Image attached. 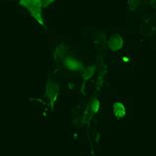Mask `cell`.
I'll list each match as a JSON object with an SVG mask.
<instances>
[{"instance_id": "cell-1", "label": "cell", "mask_w": 156, "mask_h": 156, "mask_svg": "<svg viewBox=\"0 0 156 156\" xmlns=\"http://www.w3.org/2000/svg\"><path fill=\"white\" fill-rule=\"evenodd\" d=\"M20 4L30 10L32 16L40 24H43L42 20V3L40 0H20Z\"/></svg>"}, {"instance_id": "cell-2", "label": "cell", "mask_w": 156, "mask_h": 156, "mask_svg": "<svg viewBox=\"0 0 156 156\" xmlns=\"http://www.w3.org/2000/svg\"><path fill=\"white\" fill-rule=\"evenodd\" d=\"M63 64H64L65 67L70 69V70H72V71L83 70L82 63L78 59H76L75 57H73L72 55H66V56H65V58L63 59Z\"/></svg>"}, {"instance_id": "cell-3", "label": "cell", "mask_w": 156, "mask_h": 156, "mask_svg": "<svg viewBox=\"0 0 156 156\" xmlns=\"http://www.w3.org/2000/svg\"><path fill=\"white\" fill-rule=\"evenodd\" d=\"M59 93V87L56 83H53L51 80L47 82V87H46V94L48 99L51 102V104L55 103L57 95Z\"/></svg>"}, {"instance_id": "cell-4", "label": "cell", "mask_w": 156, "mask_h": 156, "mask_svg": "<svg viewBox=\"0 0 156 156\" xmlns=\"http://www.w3.org/2000/svg\"><path fill=\"white\" fill-rule=\"evenodd\" d=\"M124 41L122 38L118 34H115L110 38L109 40V48L113 51H119L122 48Z\"/></svg>"}, {"instance_id": "cell-5", "label": "cell", "mask_w": 156, "mask_h": 156, "mask_svg": "<svg viewBox=\"0 0 156 156\" xmlns=\"http://www.w3.org/2000/svg\"><path fill=\"white\" fill-rule=\"evenodd\" d=\"M67 52V48H65L63 44H60L56 48V50L55 51V58L57 62H63V59L65 58V55Z\"/></svg>"}, {"instance_id": "cell-6", "label": "cell", "mask_w": 156, "mask_h": 156, "mask_svg": "<svg viewBox=\"0 0 156 156\" xmlns=\"http://www.w3.org/2000/svg\"><path fill=\"white\" fill-rule=\"evenodd\" d=\"M113 109H114V114L115 116L119 119H122V117L125 116L126 114V109H125V106L122 105L120 102H116L113 106Z\"/></svg>"}, {"instance_id": "cell-7", "label": "cell", "mask_w": 156, "mask_h": 156, "mask_svg": "<svg viewBox=\"0 0 156 156\" xmlns=\"http://www.w3.org/2000/svg\"><path fill=\"white\" fill-rule=\"evenodd\" d=\"M99 107H100L99 100H98L97 98H95V99H94L93 101L90 102L88 110L90 111V113L93 115V114H96L98 112V110H99Z\"/></svg>"}, {"instance_id": "cell-8", "label": "cell", "mask_w": 156, "mask_h": 156, "mask_svg": "<svg viewBox=\"0 0 156 156\" xmlns=\"http://www.w3.org/2000/svg\"><path fill=\"white\" fill-rule=\"evenodd\" d=\"M93 73H94V68L93 67L86 68L84 70V72H83V78H84V79H89L90 77H92Z\"/></svg>"}, {"instance_id": "cell-9", "label": "cell", "mask_w": 156, "mask_h": 156, "mask_svg": "<svg viewBox=\"0 0 156 156\" xmlns=\"http://www.w3.org/2000/svg\"><path fill=\"white\" fill-rule=\"evenodd\" d=\"M40 1H41V3H42L43 7H48L51 3L53 2V0H40Z\"/></svg>"}]
</instances>
